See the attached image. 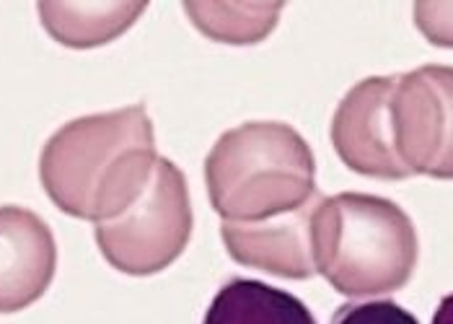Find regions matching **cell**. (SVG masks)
Segmentation results:
<instances>
[{"label":"cell","mask_w":453,"mask_h":324,"mask_svg":"<svg viewBox=\"0 0 453 324\" xmlns=\"http://www.w3.org/2000/svg\"><path fill=\"white\" fill-rule=\"evenodd\" d=\"M332 324H419L407 309L394 301L345 304L334 312Z\"/></svg>","instance_id":"7c38bea8"},{"label":"cell","mask_w":453,"mask_h":324,"mask_svg":"<svg viewBox=\"0 0 453 324\" xmlns=\"http://www.w3.org/2000/svg\"><path fill=\"white\" fill-rule=\"evenodd\" d=\"M184 13L203 35L220 44H257L278 27L282 3H184Z\"/></svg>","instance_id":"8fae6325"},{"label":"cell","mask_w":453,"mask_h":324,"mask_svg":"<svg viewBox=\"0 0 453 324\" xmlns=\"http://www.w3.org/2000/svg\"><path fill=\"white\" fill-rule=\"evenodd\" d=\"M203 324H316V320L311 309L288 290L231 278L218 289Z\"/></svg>","instance_id":"30bf717a"},{"label":"cell","mask_w":453,"mask_h":324,"mask_svg":"<svg viewBox=\"0 0 453 324\" xmlns=\"http://www.w3.org/2000/svg\"><path fill=\"white\" fill-rule=\"evenodd\" d=\"M96 244L104 259L125 275H156L187 250L192 205L181 169L156 158L140 195L119 213L96 223Z\"/></svg>","instance_id":"277c9868"},{"label":"cell","mask_w":453,"mask_h":324,"mask_svg":"<svg viewBox=\"0 0 453 324\" xmlns=\"http://www.w3.org/2000/svg\"><path fill=\"white\" fill-rule=\"evenodd\" d=\"M396 75H373L355 83L332 120V145L342 164L373 180H410L396 158L391 135V89Z\"/></svg>","instance_id":"8992f818"},{"label":"cell","mask_w":453,"mask_h":324,"mask_svg":"<svg viewBox=\"0 0 453 324\" xmlns=\"http://www.w3.org/2000/svg\"><path fill=\"white\" fill-rule=\"evenodd\" d=\"M418 231L391 200L342 192L321 197L314 216L316 273L349 298L404 289L418 267Z\"/></svg>","instance_id":"7a4b0ae2"},{"label":"cell","mask_w":453,"mask_h":324,"mask_svg":"<svg viewBox=\"0 0 453 324\" xmlns=\"http://www.w3.org/2000/svg\"><path fill=\"white\" fill-rule=\"evenodd\" d=\"M215 213L251 223L306 205L316 192V161L301 133L285 122H244L218 138L205 158Z\"/></svg>","instance_id":"3957f363"},{"label":"cell","mask_w":453,"mask_h":324,"mask_svg":"<svg viewBox=\"0 0 453 324\" xmlns=\"http://www.w3.org/2000/svg\"><path fill=\"white\" fill-rule=\"evenodd\" d=\"M321 197L316 192L306 205L265 220H223L220 239L239 265L290 281L314 278V216Z\"/></svg>","instance_id":"52a82bcc"},{"label":"cell","mask_w":453,"mask_h":324,"mask_svg":"<svg viewBox=\"0 0 453 324\" xmlns=\"http://www.w3.org/2000/svg\"><path fill=\"white\" fill-rule=\"evenodd\" d=\"M58 270V244L42 218L0 205V314L32 306L50 289Z\"/></svg>","instance_id":"ba28073f"},{"label":"cell","mask_w":453,"mask_h":324,"mask_svg":"<svg viewBox=\"0 0 453 324\" xmlns=\"http://www.w3.org/2000/svg\"><path fill=\"white\" fill-rule=\"evenodd\" d=\"M145 8L142 0H44L36 13L55 42L70 50H91L125 35Z\"/></svg>","instance_id":"9c48e42d"},{"label":"cell","mask_w":453,"mask_h":324,"mask_svg":"<svg viewBox=\"0 0 453 324\" xmlns=\"http://www.w3.org/2000/svg\"><path fill=\"white\" fill-rule=\"evenodd\" d=\"M156 158L153 122L133 104L63 125L42 148L39 180L63 213L102 223L138 197Z\"/></svg>","instance_id":"6da1fadb"},{"label":"cell","mask_w":453,"mask_h":324,"mask_svg":"<svg viewBox=\"0 0 453 324\" xmlns=\"http://www.w3.org/2000/svg\"><path fill=\"white\" fill-rule=\"evenodd\" d=\"M453 73L449 66H422L394 78L391 135L399 164L410 177L449 180L453 172Z\"/></svg>","instance_id":"5b68a950"}]
</instances>
